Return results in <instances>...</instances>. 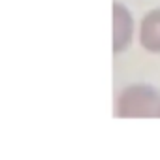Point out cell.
Returning <instances> with one entry per match:
<instances>
[{
    "label": "cell",
    "instance_id": "obj_1",
    "mask_svg": "<svg viewBox=\"0 0 160 160\" xmlns=\"http://www.w3.org/2000/svg\"><path fill=\"white\" fill-rule=\"evenodd\" d=\"M115 117L149 119L160 117V92L151 85H128L115 100Z\"/></svg>",
    "mask_w": 160,
    "mask_h": 160
},
{
    "label": "cell",
    "instance_id": "obj_2",
    "mask_svg": "<svg viewBox=\"0 0 160 160\" xmlns=\"http://www.w3.org/2000/svg\"><path fill=\"white\" fill-rule=\"evenodd\" d=\"M134 40V19L126 6L113 2V53H122Z\"/></svg>",
    "mask_w": 160,
    "mask_h": 160
},
{
    "label": "cell",
    "instance_id": "obj_3",
    "mask_svg": "<svg viewBox=\"0 0 160 160\" xmlns=\"http://www.w3.org/2000/svg\"><path fill=\"white\" fill-rule=\"evenodd\" d=\"M139 43L145 51L160 55V8L151 10L139 25Z\"/></svg>",
    "mask_w": 160,
    "mask_h": 160
}]
</instances>
